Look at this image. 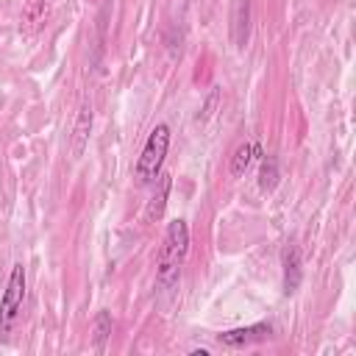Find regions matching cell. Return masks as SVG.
I'll return each mask as SVG.
<instances>
[{
	"label": "cell",
	"instance_id": "obj_1",
	"mask_svg": "<svg viewBox=\"0 0 356 356\" xmlns=\"http://www.w3.org/2000/svg\"><path fill=\"white\" fill-rule=\"evenodd\" d=\"M186 250H189V225H186V220H172L167 225L164 245H161V253H159V261H156L159 286H172L178 281Z\"/></svg>",
	"mask_w": 356,
	"mask_h": 356
},
{
	"label": "cell",
	"instance_id": "obj_2",
	"mask_svg": "<svg viewBox=\"0 0 356 356\" xmlns=\"http://www.w3.org/2000/svg\"><path fill=\"white\" fill-rule=\"evenodd\" d=\"M167 147H170V125L159 122L150 131V136H147V142H145V147L139 153V161H136V181L139 184H153L159 178L164 156H167Z\"/></svg>",
	"mask_w": 356,
	"mask_h": 356
},
{
	"label": "cell",
	"instance_id": "obj_3",
	"mask_svg": "<svg viewBox=\"0 0 356 356\" xmlns=\"http://www.w3.org/2000/svg\"><path fill=\"white\" fill-rule=\"evenodd\" d=\"M22 298H25V267L14 264L8 286H6L3 300H0V339L8 337V331H11L14 320H17V312L22 309Z\"/></svg>",
	"mask_w": 356,
	"mask_h": 356
},
{
	"label": "cell",
	"instance_id": "obj_4",
	"mask_svg": "<svg viewBox=\"0 0 356 356\" xmlns=\"http://www.w3.org/2000/svg\"><path fill=\"white\" fill-rule=\"evenodd\" d=\"M270 334H273L270 323H256V325H248V328H234V331L220 334V342L228 345V348H239V345H248V342H261Z\"/></svg>",
	"mask_w": 356,
	"mask_h": 356
},
{
	"label": "cell",
	"instance_id": "obj_5",
	"mask_svg": "<svg viewBox=\"0 0 356 356\" xmlns=\"http://www.w3.org/2000/svg\"><path fill=\"white\" fill-rule=\"evenodd\" d=\"M153 184H156V192H153V197H150V203H147V209H145V222L161 220L164 206H167V195H170V186H172V178H170L167 172H159V178H156Z\"/></svg>",
	"mask_w": 356,
	"mask_h": 356
},
{
	"label": "cell",
	"instance_id": "obj_6",
	"mask_svg": "<svg viewBox=\"0 0 356 356\" xmlns=\"http://www.w3.org/2000/svg\"><path fill=\"white\" fill-rule=\"evenodd\" d=\"M300 284V253L295 245H289L284 250V292L292 295Z\"/></svg>",
	"mask_w": 356,
	"mask_h": 356
},
{
	"label": "cell",
	"instance_id": "obj_7",
	"mask_svg": "<svg viewBox=\"0 0 356 356\" xmlns=\"http://www.w3.org/2000/svg\"><path fill=\"white\" fill-rule=\"evenodd\" d=\"M89 128H92V108L89 106H81L78 111V120H75V128H72V156L78 159L86 147V139H89Z\"/></svg>",
	"mask_w": 356,
	"mask_h": 356
},
{
	"label": "cell",
	"instance_id": "obj_8",
	"mask_svg": "<svg viewBox=\"0 0 356 356\" xmlns=\"http://www.w3.org/2000/svg\"><path fill=\"white\" fill-rule=\"evenodd\" d=\"M248 19H250L248 0H236V6H234V42H236V47H245V42H248Z\"/></svg>",
	"mask_w": 356,
	"mask_h": 356
},
{
	"label": "cell",
	"instance_id": "obj_9",
	"mask_svg": "<svg viewBox=\"0 0 356 356\" xmlns=\"http://www.w3.org/2000/svg\"><path fill=\"white\" fill-rule=\"evenodd\" d=\"M275 184H278V161L270 156V159H264V161H261L259 186H261V192H273V189H275Z\"/></svg>",
	"mask_w": 356,
	"mask_h": 356
},
{
	"label": "cell",
	"instance_id": "obj_10",
	"mask_svg": "<svg viewBox=\"0 0 356 356\" xmlns=\"http://www.w3.org/2000/svg\"><path fill=\"white\" fill-rule=\"evenodd\" d=\"M250 159H253V145L250 142H245V145H239L236 147V153H234V159H231V175H245V170H248V164H250Z\"/></svg>",
	"mask_w": 356,
	"mask_h": 356
},
{
	"label": "cell",
	"instance_id": "obj_11",
	"mask_svg": "<svg viewBox=\"0 0 356 356\" xmlns=\"http://www.w3.org/2000/svg\"><path fill=\"white\" fill-rule=\"evenodd\" d=\"M108 334H111V317H108V312H100L95 320V348L97 350H103V342Z\"/></svg>",
	"mask_w": 356,
	"mask_h": 356
}]
</instances>
